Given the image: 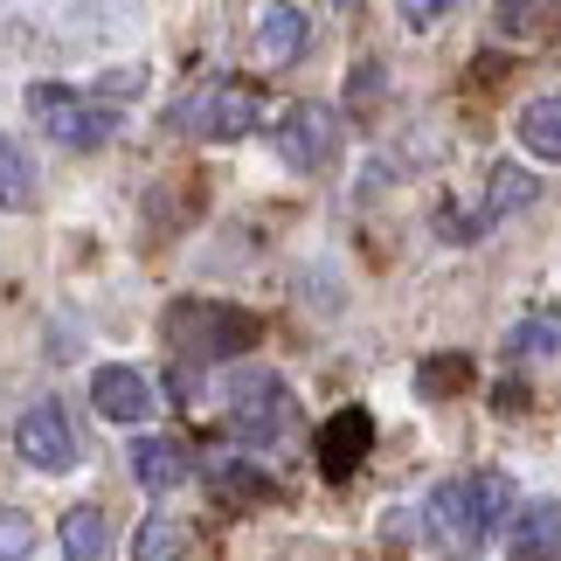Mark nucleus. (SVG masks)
<instances>
[{
  "label": "nucleus",
  "mask_w": 561,
  "mask_h": 561,
  "mask_svg": "<svg viewBox=\"0 0 561 561\" xmlns=\"http://www.w3.org/2000/svg\"><path fill=\"white\" fill-rule=\"evenodd\" d=\"M396 8H402V21H409V28H430V21H437V14L450 8V0H396Z\"/></svg>",
  "instance_id": "nucleus-24"
},
{
  "label": "nucleus",
  "mask_w": 561,
  "mask_h": 561,
  "mask_svg": "<svg viewBox=\"0 0 561 561\" xmlns=\"http://www.w3.org/2000/svg\"><path fill=\"white\" fill-rule=\"evenodd\" d=\"M527 202H541V181H534L527 167H492V181H485V202H479V215L465 222V236H485V229H500L506 215H520Z\"/></svg>",
  "instance_id": "nucleus-11"
},
{
  "label": "nucleus",
  "mask_w": 561,
  "mask_h": 561,
  "mask_svg": "<svg viewBox=\"0 0 561 561\" xmlns=\"http://www.w3.org/2000/svg\"><path fill=\"white\" fill-rule=\"evenodd\" d=\"M465 388H471V360L465 354H437V360L416 368V396L423 402H450V396H465Z\"/></svg>",
  "instance_id": "nucleus-18"
},
{
  "label": "nucleus",
  "mask_w": 561,
  "mask_h": 561,
  "mask_svg": "<svg viewBox=\"0 0 561 561\" xmlns=\"http://www.w3.org/2000/svg\"><path fill=\"white\" fill-rule=\"evenodd\" d=\"M35 554V520L21 506H0V561H28Z\"/></svg>",
  "instance_id": "nucleus-21"
},
{
  "label": "nucleus",
  "mask_w": 561,
  "mask_h": 561,
  "mask_svg": "<svg viewBox=\"0 0 561 561\" xmlns=\"http://www.w3.org/2000/svg\"><path fill=\"white\" fill-rule=\"evenodd\" d=\"M91 402H98L104 423H153V388H146L139 368H125V360L91 375Z\"/></svg>",
  "instance_id": "nucleus-9"
},
{
  "label": "nucleus",
  "mask_w": 561,
  "mask_h": 561,
  "mask_svg": "<svg viewBox=\"0 0 561 561\" xmlns=\"http://www.w3.org/2000/svg\"><path fill=\"white\" fill-rule=\"evenodd\" d=\"M62 561H112V520L98 506L62 513Z\"/></svg>",
  "instance_id": "nucleus-14"
},
{
  "label": "nucleus",
  "mask_w": 561,
  "mask_h": 561,
  "mask_svg": "<svg viewBox=\"0 0 561 561\" xmlns=\"http://www.w3.org/2000/svg\"><path fill=\"white\" fill-rule=\"evenodd\" d=\"M133 561H187V527L174 513H146L133 534Z\"/></svg>",
  "instance_id": "nucleus-17"
},
{
  "label": "nucleus",
  "mask_w": 561,
  "mask_h": 561,
  "mask_svg": "<svg viewBox=\"0 0 561 561\" xmlns=\"http://www.w3.org/2000/svg\"><path fill=\"white\" fill-rule=\"evenodd\" d=\"M333 146H340V118L327 112V104H291L285 118H277V153H285V167H298V174H319V167H333Z\"/></svg>",
  "instance_id": "nucleus-6"
},
{
  "label": "nucleus",
  "mask_w": 561,
  "mask_h": 561,
  "mask_svg": "<svg viewBox=\"0 0 561 561\" xmlns=\"http://www.w3.org/2000/svg\"><path fill=\"white\" fill-rule=\"evenodd\" d=\"M28 118L56 146H70V153H98V146H112V133H118L112 104L83 98V91H70V83H28Z\"/></svg>",
  "instance_id": "nucleus-2"
},
{
  "label": "nucleus",
  "mask_w": 561,
  "mask_h": 561,
  "mask_svg": "<svg viewBox=\"0 0 561 561\" xmlns=\"http://www.w3.org/2000/svg\"><path fill=\"white\" fill-rule=\"evenodd\" d=\"M174 340L194 360H229V354L256 347V319L236 306H194L187 298V306H174Z\"/></svg>",
  "instance_id": "nucleus-4"
},
{
  "label": "nucleus",
  "mask_w": 561,
  "mask_h": 561,
  "mask_svg": "<svg viewBox=\"0 0 561 561\" xmlns=\"http://www.w3.org/2000/svg\"><path fill=\"white\" fill-rule=\"evenodd\" d=\"M306 14L291 0H256V56L264 62H298L306 56Z\"/></svg>",
  "instance_id": "nucleus-12"
},
{
  "label": "nucleus",
  "mask_w": 561,
  "mask_h": 561,
  "mask_svg": "<svg viewBox=\"0 0 561 561\" xmlns=\"http://www.w3.org/2000/svg\"><path fill=\"white\" fill-rule=\"evenodd\" d=\"M340 8H347V0H340Z\"/></svg>",
  "instance_id": "nucleus-25"
},
{
  "label": "nucleus",
  "mask_w": 561,
  "mask_h": 561,
  "mask_svg": "<svg viewBox=\"0 0 561 561\" xmlns=\"http://www.w3.org/2000/svg\"><path fill=\"white\" fill-rule=\"evenodd\" d=\"M506 561H561V500H534L513 513Z\"/></svg>",
  "instance_id": "nucleus-10"
},
{
  "label": "nucleus",
  "mask_w": 561,
  "mask_h": 561,
  "mask_svg": "<svg viewBox=\"0 0 561 561\" xmlns=\"http://www.w3.org/2000/svg\"><path fill=\"white\" fill-rule=\"evenodd\" d=\"M222 492L229 500H271V479L256 465H222Z\"/></svg>",
  "instance_id": "nucleus-22"
},
{
  "label": "nucleus",
  "mask_w": 561,
  "mask_h": 561,
  "mask_svg": "<svg viewBox=\"0 0 561 561\" xmlns=\"http://www.w3.org/2000/svg\"><path fill=\"white\" fill-rule=\"evenodd\" d=\"M0 208H35V167L14 139H0Z\"/></svg>",
  "instance_id": "nucleus-19"
},
{
  "label": "nucleus",
  "mask_w": 561,
  "mask_h": 561,
  "mask_svg": "<svg viewBox=\"0 0 561 561\" xmlns=\"http://www.w3.org/2000/svg\"><path fill=\"white\" fill-rule=\"evenodd\" d=\"M347 98L368 112V104L381 98V62H354V77H347Z\"/></svg>",
  "instance_id": "nucleus-23"
},
{
  "label": "nucleus",
  "mask_w": 561,
  "mask_h": 561,
  "mask_svg": "<svg viewBox=\"0 0 561 561\" xmlns=\"http://www.w3.org/2000/svg\"><path fill=\"white\" fill-rule=\"evenodd\" d=\"M14 450L35 471H70L77 465V430H70V416H62L56 402H35L28 416L14 423Z\"/></svg>",
  "instance_id": "nucleus-8"
},
{
  "label": "nucleus",
  "mask_w": 561,
  "mask_h": 561,
  "mask_svg": "<svg viewBox=\"0 0 561 561\" xmlns=\"http://www.w3.org/2000/svg\"><path fill=\"white\" fill-rule=\"evenodd\" d=\"M368 444H375V416H368V409H340V416L319 423L312 458H319V471H327L333 485H347L354 471L368 465Z\"/></svg>",
  "instance_id": "nucleus-7"
},
{
  "label": "nucleus",
  "mask_w": 561,
  "mask_h": 561,
  "mask_svg": "<svg viewBox=\"0 0 561 561\" xmlns=\"http://www.w3.org/2000/svg\"><path fill=\"white\" fill-rule=\"evenodd\" d=\"M500 28L506 35H541V28H554V0H500Z\"/></svg>",
  "instance_id": "nucleus-20"
},
{
  "label": "nucleus",
  "mask_w": 561,
  "mask_h": 561,
  "mask_svg": "<svg viewBox=\"0 0 561 561\" xmlns=\"http://www.w3.org/2000/svg\"><path fill=\"white\" fill-rule=\"evenodd\" d=\"M291 423H298V402H291V388L264 375V368H250V375H236L229 388V430L243 444H291Z\"/></svg>",
  "instance_id": "nucleus-3"
},
{
  "label": "nucleus",
  "mask_w": 561,
  "mask_h": 561,
  "mask_svg": "<svg viewBox=\"0 0 561 561\" xmlns=\"http://www.w3.org/2000/svg\"><path fill=\"white\" fill-rule=\"evenodd\" d=\"M133 479H139L146 492H174V485L194 479V458H187L174 437H139V444H133Z\"/></svg>",
  "instance_id": "nucleus-13"
},
{
  "label": "nucleus",
  "mask_w": 561,
  "mask_h": 561,
  "mask_svg": "<svg viewBox=\"0 0 561 561\" xmlns=\"http://www.w3.org/2000/svg\"><path fill=\"white\" fill-rule=\"evenodd\" d=\"M506 354L513 360H548V354H561V306H534L520 327L506 333Z\"/></svg>",
  "instance_id": "nucleus-16"
},
{
  "label": "nucleus",
  "mask_w": 561,
  "mask_h": 561,
  "mask_svg": "<svg viewBox=\"0 0 561 561\" xmlns=\"http://www.w3.org/2000/svg\"><path fill=\"white\" fill-rule=\"evenodd\" d=\"M520 146L534 160H548V167H561V98H534V104H520Z\"/></svg>",
  "instance_id": "nucleus-15"
},
{
  "label": "nucleus",
  "mask_w": 561,
  "mask_h": 561,
  "mask_svg": "<svg viewBox=\"0 0 561 561\" xmlns=\"http://www.w3.org/2000/svg\"><path fill=\"white\" fill-rule=\"evenodd\" d=\"M256 118H264V98H256L250 83H215V91H202L181 112V125L202 133V139H250Z\"/></svg>",
  "instance_id": "nucleus-5"
},
{
  "label": "nucleus",
  "mask_w": 561,
  "mask_h": 561,
  "mask_svg": "<svg viewBox=\"0 0 561 561\" xmlns=\"http://www.w3.org/2000/svg\"><path fill=\"white\" fill-rule=\"evenodd\" d=\"M506 500H513V479L500 465H485V471H471V479H444L430 492V520H437V534L450 548H471V541H485V534L500 527Z\"/></svg>",
  "instance_id": "nucleus-1"
}]
</instances>
